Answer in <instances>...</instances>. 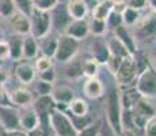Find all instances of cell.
<instances>
[{"mask_svg":"<svg viewBox=\"0 0 156 136\" xmlns=\"http://www.w3.org/2000/svg\"><path fill=\"white\" fill-rule=\"evenodd\" d=\"M15 13L16 7L14 4V0H0V17L8 19Z\"/></svg>","mask_w":156,"mask_h":136,"instance_id":"32","label":"cell"},{"mask_svg":"<svg viewBox=\"0 0 156 136\" xmlns=\"http://www.w3.org/2000/svg\"><path fill=\"white\" fill-rule=\"evenodd\" d=\"M33 8L45 13H50L53 8L58 4V0H31Z\"/></svg>","mask_w":156,"mask_h":136,"instance_id":"31","label":"cell"},{"mask_svg":"<svg viewBox=\"0 0 156 136\" xmlns=\"http://www.w3.org/2000/svg\"><path fill=\"white\" fill-rule=\"evenodd\" d=\"M67 106L71 113L77 119H84L88 113V104L82 98H73Z\"/></svg>","mask_w":156,"mask_h":136,"instance_id":"25","label":"cell"},{"mask_svg":"<svg viewBox=\"0 0 156 136\" xmlns=\"http://www.w3.org/2000/svg\"><path fill=\"white\" fill-rule=\"evenodd\" d=\"M10 99L11 102L19 106H29L33 102V95L27 89H15L12 93H10Z\"/></svg>","mask_w":156,"mask_h":136,"instance_id":"21","label":"cell"},{"mask_svg":"<svg viewBox=\"0 0 156 136\" xmlns=\"http://www.w3.org/2000/svg\"><path fill=\"white\" fill-rule=\"evenodd\" d=\"M139 75V67H137V60L134 56H128L121 60L117 71L114 72L115 80L119 86H129L136 80Z\"/></svg>","mask_w":156,"mask_h":136,"instance_id":"6","label":"cell"},{"mask_svg":"<svg viewBox=\"0 0 156 136\" xmlns=\"http://www.w3.org/2000/svg\"><path fill=\"white\" fill-rule=\"evenodd\" d=\"M98 64L99 63L91 57V59H87L82 63V71H83V75L87 78H95L98 75Z\"/></svg>","mask_w":156,"mask_h":136,"instance_id":"29","label":"cell"},{"mask_svg":"<svg viewBox=\"0 0 156 136\" xmlns=\"http://www.w3.org/2000/svg\"><path fill=\"white\" fill-rule=\"evenodd\" d=\"M121 17H122V23L126 27H133L139 22V19L141 18L139 10H134V8H130L128 6H125L121 11Z\"/></svg>","mask_w":156,"mask_h":136,"instance_id":"26","label":"cell"},{"mask_svg":"<svg viewBox=\"0 0 156 136\" xmlns=\"http://www.w3.org/2000/svg\"><path fill=\"white\" fill-rule=\"evenodd\" d=\"M8 20H10V25L12 27V30L18 35L25 37V35L30 34V19L26 14L16 11V13L8 18Z\"/></svg>","mask_w":156,"mask_h":136,"instance_id":"11","label":"cell"},{"mask_svg":"<svg viewBox=\"0 0 156 136\" xmlns=\"http://www.w3.org/2000/svg\"><path fill=\"white\" fill-rule=\"evenodd\" d=\"M126 6L130 8H134V10H141L147 6V0H128Z\"/></svg>","mask_w":156,"mask_h":136,"instance_id":"41","label":"cell"},{"mask_svg":"<svg viewBox=\"0 0 156 136\" xmlns=\"http://www.w3.org/2000/svg\"><path fill=\"white\" fill-rule=\"evenodd\" d=\"M106 114L109 120L110 127L117 135L122 129V105H121V97H119L117 90H112L107 95V104H106Z\"/></svg>","mask_w":156,"mask_h":136,"instance_id":"4","label":"cell"},{"mask_svg":"<svg viewBox=\"0 0 156 136\" xmlns=\"http://www.w3.org/2000/svg\"><path fill=\"white\" fill-rule=\"evenodd\" d=\"M50 97H52L53 102H56V105H60V104L68 105L72 99L75 98L73 91H72V89L68 86H58V87H56V89H53Z\"/></svg>","mask_w":156,"mask_h":136,"instance_id":"19","label":"cell"},{"mask_svg":"<svg viewBox=\"0 0 156 136\" xmlns=\"http://www.w3.org/2000/svg\"><path fill=\"white\" fill-rule=\"evenodd\" d=\"M5 136H27V132L19 131V129H11V131H5Z\"/></svg>","mask_w":156,"mask_h":136,"instance_id":"43","label":"cell"},{"mask_svg":"<svg viewBox=\"0 0 156 136\" xmlns=\"http://www.w3.org/2000/svg\"><path fill=\"white\" fill-rule=\"evenodd\" d=\"M50 18H52V27H55L57 31H61V34L64 33V30L67 29V26L71 23V17L67 11L65 4H58L50 11Z\"/></svg>","mask_w":156,"mask_h":136,"instance_id":"9","label":"cell"},{"mask_svg":"<svg viewBox=\"0 0 156 136\" xmlns=\"http://www.w3.org/2000/svg\"><path fill=\"white\" fill-rule=\"evenodd\" d=\"M27 136H45V134H44V129L41 128V125H38V127H35L34 129L29 131Z\"/></svg>","mask_w":156,"mask_h":136,"instance_id":"42","label":"cell"},{"mask_svg":"<svg viewBox=\"0 0 156 136\" xmlns=\"http://www.w3.org/2000/svg\"><path fill=\"white\" fill-rule=\"evenodd\" d=\"M48 121H49L56 136H77V129L73 121L60 109L53 108L49 112Z\"/></svg>","mask_w":156,"mask_h":136,"instance_id":"1","label":"cell"},{"mask_svg":"<svg viewBox=\"0 0 156 136\" xmlns=\"http://www.w3.org/2000/svg\"><path fill=\"white\" fill-rule=\"evenodd\" d=\"M14 4L16 7V11L23 13L29 17L33 11V3L31 0H14Z\"/></svg>","mask_w":156,"mask_h":136,"instance_id":"35","label":"cell"},{"mask_svg":"<svg viewBox=\"0 0 156 136\" xmlns=\"http://www.w3.org/2000/svg\"><path fill=\"white\" fill-rule=\"evenodd\" d=\"M152 101H154V99L140 97L136 101V104L129 110V113H130L129 116H130L132 121H133V124L136 127L144 128L145 123L156 113V106L152 104Z\"/></svg>","mask_w":156,"mask_h":136,"instance_id":"2","label":"cell"},{"mask_svg":"<svg viewBox=\"0 0 156 136\" xmlns=\"http://www.w3.org/2000/svg\"><path fill=\"white\" fill-rule=\"evenodd\" d=\"M102 129L101 121L91 123V124H87L86 127H83L82 129L77 131V136H99V132Z\"/></svg>","mask_w":156,"mask_h":136,"instance_id":"30","label":"cell"},{"mask_svg":"<svg viewBox=\"0 0 156 136\" xmlns=\"http://www.w3.org/2000/svg\"><path fill=\"white\" fill-rule=\"evenodd\" d=\"M83 91H84L86 97H88L90 99H99L105 93L103 84L102 82L95 78H87V80L84 82V86H83Z\"/></svg>","mask_w":156,"mask_h":136,"instance_id":"15","label":"cell"},{"mask_svg":"<svg viewBox=\"0 0 156 136\" xmlns=\"http://www.w3.org/2000/svg\"><path fill=\"white\" fill-rule=\"evenodd\" d=\"M38 53V42L33 35H25L22 40V56L26 59H34Z\"/></svg>","mask_w":156,"mask_h":136,"instance_id":"24","label":"cell"},{"mask_svg":"<svg viewBox=\"0 0 156 136\" xmlns=\"http://www.w3.org/2000/svg\"><path fill=\"white\" fill-rule=\"evenodd\" d=\"M94 2H101V0H94Z\"/></svg>","mask_w":156,"mask_h":136,"instance_id":"50","label":"cell"},{"mask_svg":"<svg viewBox=\"0 0 156 136\" xmlns=\"http://www.w3.org/2000/svg\"><path fill=\"white\" fill-rule=\"evenodd\" d=\"M147 6L151 8V11L156 13V0H147Z\"/></svg>","mask_w":156,"mask_h":136,"instance_id":"45","label":"cell"},{"mask_svg":"<svg viewBox=\"0 0 156 136\" xmlns=\"http://www.w3.org/2000/svg\"><path fill=\"white\" fill-rule=\"evenodd\" d=\"M10 57V46H8L7 41H0V61H4Z\"/></svg>","mask_w":156,"mask_h":136,"instance_id":"39","label":"cell"},{"mask_svg":"<svg viewBox=\"0 0 156 136\" xmlns=\"http://www.w3.org/2000/svg\"><path fill=\"white\" fill-rule=\"evenodd\" d=\"M19 125L26 132H29L31 129H34L35 127L41 125V124H40V119H38L37 113L34 110H26L25 113L19 116Z\"/></svg>","mask_w":156,"mask_h":136,"instance_id":"23","label":"cell"},{"mask_svg":"<svg viewBox=\"0 0 156 136\" xmlns=\"http://www.w3.org/2000/svg\"><path fill=\"white\" fill-rule=\"evenodd\" d=\"M77 50H79V41L65 34H60V37H57V46L53 59L58 63H68L75 57Z\"/></svg>","mask_w":156,"mask_h":136,"instance_id":"7","label":"cell"},{"mask_svg":"<svg viewBox=\"0 0 156 136\" xmlns=\"http://www.w3.org/2000/svg\"><path fill=\"white\" fill-rule=\"evenodd\" d=\"M53 68V59L52 57H46V56H41L35 60V71L38 74L44 71H48V69Z\"/></svg>","mask_w":156,"mask_h":136,"instance_id":"34","label":"cell"},{"mask_svg":"<svg viewBox=\"0 0 156 136\" xmlns=\"http://www.w3.org/2000/svg\"><path fill=\"white\" fill-rule=\"evenodd\" d=\"M88 22V33L92 35H95V37H102L103 34H106V31L109 29H107V23L106 20H101V19H97V18H92L90 20H87Z\"/></svg>","mask_w":156,"mask_h":136,"instance_id":"27","label":"cell"},{"mask_svg":"<svg viewBox=\"0 0 156 136\" xmlns=\"http://www.w3.org/2000/svg\"><path fill=\"white\" fill-rule=\"evenodd\" d=\"M0 41H3V33H2V30H0Z\"/></svg>","mask_w":156,"mask_h":136,"instance_id":"49","label":"cell"},{"mask_svg":"<svg viewBox=\"0 0 156 136\" xmlns=\"http://www.w3.org/2000/svg\"><path fill=\"white\" fill-rule=\"evenodd\" d=\"M118 136H136V132L132 128H122L121 132L118 134Z\"/></svg>","mask_w":156,"mask_h":136,"instance_id":"44","label":"cell"},{"mask_svg":"<svg viewBox=\"0 0 156 136\" xmlns=\"http://www.w3.org/2000/svg\"><path fill=\"white\" fill-rule=\"evenodd\" d=\"M105 45H106V49H107V52H109V56L118 57V59H125V57H128V56H134V54H132L129 52L128 48L125 46L115 35L110 37Z\"/></svg>","mask_w":156,"mask_h":136,"instance_id":"14","label":"cell"},{"mask_svg":"<svg viewBox=\"0 0 156 136\" xmlns=\"http://www.w3.org/2000/svg\"><path fill=\"white\" fill-rule=\"evenodd\" d=\"M22 40L19 35H15V37H11L10 40L7 41L8 46H10V56L11 59L14 60H19L22 57Z\"/></svg>","mask_w":156,"mask_h":136,"instance_id":"28","label":"cell"},{"mask_svg":"<svg viewBox=\"0 0 156 136\" xmlns=\"http://www.w3.org/2000/svg\"><path fill=\"white\" fill-rule=\"evenodd\" d=\"M29 19H30V35H33L35 40L44 38L45 35L49 34L50 29H52L50 13H45V11L33 8L31 14L29 15Z\"/></svg>","mask_w":156,"mask_h":136,"instance_id":"3","label":"cell"},{"mask_svg":"<svg viewBox=\"0 0 156 136\" xmlns=\"http://www.w3.org/2000/svg\"><path fill=\"white\" fill-rule=\"evenodd\" d=\"M15 76L22 84H30L35 79V69L29 63H19L15 67Z\"/></svg>","mask_w":156,"mask_h":136,"instance_id":"16","label":"cell"},{"mask_svg":"<svg viewBox=\"0 0 156 136\" xmlns=\"http://www.w3.org/2000/svg\"><path fill=\"white\" fill-rule=\"evenodd\" d=\"M55 78H56V74H55V71H53V68H50V69H48V71H44L40 74V80L48 82V83H53Z\"/></svg>","mask_w":156,"mask_h":136,"instance_id":"40","label":"cell"},{"mask_svg":"<svg viewBox=\"0 0 156 136\" xmlns=\"http://www.w3.org/2000/svg\"><path fill=\"white\" fill-rule=\"evenodd\" d=\"M136 91L140 97L156 99V71L154 68H144L136 78Z\"/></svg>","mask_w":156,"mask_h":136,"instance_id":"5","label":"cell"},{"mask_svg":"<svg viewBox=\"0 0 156 136\" xmlns=\"http://www.w3.org/2000/svg\"><path fill=\"white\" fill-rule=\"evenodd\" d=\"M133 37L141 41H151L156 37V13L151 11L148 15L141 17L133 26Z\"/></svg>","mask_w":156,"mask_h":136,"instance_id":"8","label":"cell"},{"mask_svg":"<svg viewBox=\"0 0 156 136\" xmlns=\"http://www.w3.org/2000/svg\"><path fill=\"white\" fill-rule=\"evenodd\" d=\"M65 7L72 20L86 19L88 15V3H86L84 0H68L65 3Z\"/></svg>","mask_w":156,"mask_h":136,"instance_id":"12","label":"cell"},{"mask_svg":"<svg viewBox=\"0 0 156 136\" xmlns=\"http://www.w3.org/2000/svg\"><path fill=\"white\" fill-rule=\"evenodd\" d=\"M151 61H152V65H154V69L156 71V52L152 54V57H151Z\"/></svg>","mask_w":156,"mask_h":136,"instance_id":"47","label":"cell"},{"mask_svg":"<svg viewBox=\"0 0 156 136\" xmlns=\"http://www.w3.org/2000/svg\"><path fill=\"white\" fill-rule=\"evenodd\" d=\"M35 89H37V91H38V94H40V95H50V94H52L53 87H52V83L38 80Z\"/></svg>","mask_w":156,"mask_h":136,"instance_id":"38","label":"cell"},{"mask_svg":"<svg viewBox=\"0 0 156 136\" xmlns=\"http://www.w3.org/2000/svg\"><path fill=\"white\" fill-rule=\"evenodd\" d=\"M67 2H68V0H58V3H61V4H65Z\"/></svg>","mask_w":156,"mask_h":136,"instance_id":"48","label":"cell"},{"mask_svg":"<svg viewBox=\"0 0 156 136\" xmlns=\"http://www.w3.org/2000/svg\"><path fill=\"white\" fill-rule=\"evenodd\" d=\"M40 45H38V50L42 52V56L52 57L55 56L56 46H57V37H52V35H45L44 38H40Z\"/></svg>","mask_w":156,"mask_h":136,"instance_id":"22","label":"cell"},{"mask_svg":"<svg viewBox=\"0 0 156 136\" xmlns=\"http://www.w3.org/2000/svg\"><path fill=\"white\" fill-rule=\"evenodd\" d=\"M62 34L68 35V37L73 38L76 41L84 40L88 33V22L87 19H80V20H71V23L67 26Z\"/></svg>","mask_w":156,"mask_h":136,"instance_id":"10","label":"cell"},{"mask_svg":"<svg viewBox=\"0 0 156 136\" xmlns=\"http://www.w3.org/2000/svg\"><path fill=\"white\" fill-rule=\"evenodd\" d=\"M83 63V61H82ZM82 63L80 61H76V60L72 59L71 60V64L67 69V75L69 78H79L80 75H83V71H82Z\"/></svg>","mask_w":156,"mask_h":136,"instance_id":"36","label":"cell"},{"mask_svg":"<svg viewBox=\"0 0 156 136\" xmlns=\"http://www.w3.org/2000/svg\"><path fill=\"white\" fill-rule=\"evenodd\" d=\"M0 124L4 127L5 131L16 129L19 127V114L12 108L0 106Z\"/></svg>","mask_w":156,"mask_h":136,"instance_id":"13","label":"cell"},{"mask_svg":"<svg viewBox=\"0 0 156 136\" xmlns=\"http://www.w3.org/2000/svg\"><path fill=\"white\" fill-rule=\"evenodd\" d=\"M114 35L118 38L125 46L128 48V50L132 54L136 53V38L133 37V34H130V31L128 30L126 26H119L114 30Z\"/></svg>","mask_w":156,"mask_h":136,"instance_id":"18","label":"cell"},{"mask_svg":"<svg viewBox=\"0 0 156 136\" xmlns=\"http://www.w3.org/2000/svg\"><path fill=\"white\" fill-rule=\"evenodd\" d=\"M144 132H145V136H156V113L145 123Z\"/></svg>","mask_w":156,"mask_h":136,"instance_id":"37","label":"cell"},{"mask_svg":"<svg viewBox=\"0 0 156 136\" xmlns=\"http://www.w3.org/2000/svg\"><path fill=\"white\" fill-rule=\"evenodd\" d=\"M5 79H7V72L3 68H0V83H4Z\"/></svg>","mask_w":156,"mask_h":136,"instance_id":"46","label":"cell"},{"mask_svg":"<svg viewBox=\"0 0 156 136\" xmlns=\"http://www.w3.org/2000/svg\"><path fill=\"white\" fill-rule=\"evenodd\" d=\"M115 4L117 3L114 0H101V2H97V6H94V10H92V18L106 20L107 17L114 11Z\"/></svg>","mask_w":156,"mask_h":136,"instance_id":"17","label":"cell"},{"mask_svg":"<svg viewBox=\"0 0 156 136\" xmlns=\"http://www.w3.org/2000/svg\"><path fill=\"white\" fill-rule=\"evenodd\" d=\"M106 23H107V29H112L113 31L117 29V27L122 26V17H121V11H118L117 8H114V11L112 14L107 17L106 19Z\"/></svg>","mask_w":156,"mask_h":136,"instance_id":"33","label":"cell"},{"mask_svg":"<svg viewBox=\"0 0 156 136\" xmlns=\"http://www.w3.org/2000/svg\"><path fill=\"white\" fill-rule=\"evenodd\" d=\"M53 106H55V102H53L52 97L40 95V98L37 99V102L34 105V112L37 113L38 119H42V117H46L48 119V114L53 109Z\"/></svg>","mask_w":156,"mask_h":136,"instance_id":"20","label":"cell"}]
</instances>
